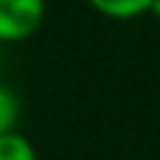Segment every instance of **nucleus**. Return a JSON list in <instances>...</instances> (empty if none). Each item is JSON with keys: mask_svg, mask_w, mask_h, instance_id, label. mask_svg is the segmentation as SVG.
I'll use <instances>...</instances> for the list:
<instances>
[{"mask_svg": "<svg viewBox=\"0 0 160 160\" xmlns=\"http://www.w3.org/2000/svg\"><path fill=\"white\" fill-rule=\"evenodd\" d=\"M45 0H0V45H14L39 31Z\"/></svg>", "mask_w": 160, "mask_h": 160, "instance_id": "f257e3e1", "label": "nucleus"}, {"mask_svg": "<svg viewBox=\"0 0 160 160\" xmlns=\"http://www.w3.org/2000/svg\"><path fill=\"white\" fill-rule=\"evenodd\" d=\"M84 3L110 20H135L149 14L152 8V0H84Z\"/></svg>", "mask_w": 160, "mask_h": 160, "instance_id": "f03ea898", "label": "nucleus"}, {"mask_svg": "<svg viewBox=\"0 0 160 160\" xmlns=\"http://www.w3.org/2000/svg\"><path fill=\"white\" fill-rule=\"evenodd\" d=\"M0 160H37V149L22 132H8L0 135Z\"/></svg>", "mask_w": 160, "mask_h": 160, "instance_id": "7ed1b4c3", "label": "nucleus"}, {"mask_svg": "<svg viewBox=\"0 0 160 160\" xmlns=\"http://www.w3.org/2000/svg\"><path fill=\"white\" fill-rule=\"evenodd\" d=\"M17 124H20V96L8 84H0V135L17 132Z\"/></svg>", "mask_w": 160, "mask_h": 160, "instance_id": "20e7f679", "label": "nucleus"}, {"mask_svg": "<svg viewBox=\"0 0 160 160\" xmlns=\"http://www.w3.org/2000/svg\"><path fill=\"white\" fill-rule=\"evenodd\" d=\"M149 14H152L155 20H160V0H152V8H149Z\"/></svg>", "mask_w": 160, "mask_h": 160, "instance_id": "39448f33", "label": "nucleus"}]
</instances>
